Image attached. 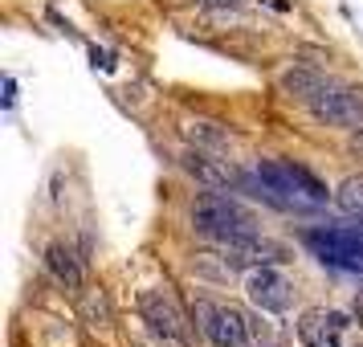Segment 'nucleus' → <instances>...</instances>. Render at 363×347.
<instances>
[{
	"mask_svg": "<svg viewBox=\"0 0 363 347\" xmlns=\"http://www.w3.org/2000/svg\"><path fill=\"white\" fill-rule=\"evenodd\" d=\"M241 184L274 209H318V204H327V188L306 167L290 164V160H257L249 172H241Z\"/></svg>",
	"mask_w": 363,
	"mask_h": 347,
	"instance_id": "nucleus-1",
	"label": "nucleus"
},
{
	"mask_svg": "<svg viewBox=\"0 0 363 347\" xmlns=\"http://www.w3.org/2000/svg\"><path fill=\"white\" fill-rule=\"evenodd\" d=\"M192 229H196L200 237L220 241V246H241L249 237H257L253 216H249L233 197H225V192H200V197L192 200Z\"/></svg>",
	"mask_w": 363,
	"mask_h": 347,
	"instance_id": "nucleus-2",
	"label": "nucleus"
},
{
	"mask_svg": "<svg viewBox=\"0 0 363 347\" xmlns=\"http://www.w3.org/2000/svg\"><path fill=\"white\" fill-rule=\"evenodd\" d=\"M192 319H196L200 335L213 347H253V335H257V323L249 319L241 307H229V302H213V298H196L192 307Z\"/></svg>",
	"mask_w": 363,
	"mask_h": 347,
	"instance_id": "nucleus-3",
	"label": "nucleus"
},
{
	"mask_svg": "<svg viewBox=\"0 0 363 347\" xmlns=\"http://www.w3.org/2000/svg\"><path fill=\"white\" fill-rule=\"evenodd\" d=\"M302 241L323 265L347 270V274H363V229H306Z\"/></svg>",
	"mask_w": 363,
	"mask_h": 347,
	"instance_id": "nucleus-4",
	"label": "nucleus"
},
{
	"mask_svg": "<svg viewBox=\"0 0 363 347\" xmlns=\"http://www.w3.org/2000/svg\"><path fill=\"white\" fill-rule=\"evenodd\" d=\"M318 123H339V127H363V86L323 82V90L306 102Z\"/></svg>",
	"mask_w": 363,
	"mask_h": 347,
	"instance_id": "nucleus-5",
	"label": "nucleus"
},
{
	"mask_svg": "<svg viewBox=\"0 0 363 347\" xmlns=\"http://www.w3.org/2000/svg\"><path fill=\"white\" fill-rule=\"evenodd\" d=\"M139 314L160 339H172V343H188V323H184L180 307L164 294V290H143L139 294Z\"/></svg>",
	"mask_w": 363,
	"mask_h": 347,
	"instance_id": "nucleus-6",
	"label": "nucleus"
},
{
	"mask_svg": "<svg viewBox=\"0 0 363 347\" xmlns=\"http://www.w3.org/2000/svg\"><path fill=\"white\" fill-rule=\"evenodd\" d=\"M347 327H351V319L343 311L314 307V311H302V319H298V339H302V347H343Z\"/></svg>",
	"mask_w": 363,
	"mask_h": 347,
	"instance_id": "nucleus-7",
	"label": "nucleus"
},
{
	"mask_svg": "<svg viewBox=\"0 0 363 347\" xmlns=\"http://www.w3.org/2000/svg\"><path fill=\"white\" fill-rule=\"evenodd\" d=\"M245 290H249L257 311H265V314L290 311V278L281 270H274V265H257L245 278Z\"/></svg>",
	"mask_w": 363,
	"mask_h": 347,
	"instance_id": "nucleus-8",
	"label": "nucleus"
},
{
	"mask_svg": "<svg viewBox=\"0 0 363 347\" xmlns=\"http://www.w3.org/2000/svg\"><path fill=\"white\" fill-rule=\"evenodd\" d=\"M184 172L188 176H196L200 184H208V188H233V184H241V172H233L229 164H220L213 155H204V151H184Z\"/></svg>",
	"mask_w": 363,
	"mask_h": 347,
	"instance_id": "nucleus-9",
	"label": "nucleus"
},
{
	"mask_svg": "<svg viewBox=\"0 0 363 347\" xmlns=\"http://www.w3.org/2000/svg\"><path fill=\"white\" fill-rule=\"evenodd\" d=\"M45 270L53 274V282L57 286H66L69 294H82V282H86V274H82V262L74 258V249L69 246H50L45 249Z\"/></svg>",
	"mask_w": 363,
	"mask_h": 347,
	"instance_id": "nucleus-10",
	"label": "nucleus"
},
{
	"mask_svg": "<svg viewBox=\"0 0 363 347\" xmlns=\"http://www.w3.org/2000/svg\"><path fill=\"white\" fill-rule=\"evenodd\" d=\"M323 74H314V70H290L286 78H281V90L290 94V99H298V102H311L318 90H323Z\"/></svg>",
	"mask_w": 363,
	"mask_h": 347,
	"instance_id": "nucleus-11",
	"label": "nucleus"
},
{
	"mask_svg": "<svg viewBox=\"0 0 363 347\" xmlns=\"http://www.w3.org/2000/svg\"><path fill=\"white\" fill-rule=\"evenodd\" d=\"M335 204L351 216H363V176H347V180L335 188Z\"/></svg>",
	"mask_w": 363,
	"mask_h": 347,
	"instance_id": "nucleus-12",
	"label": "nucleus"
},
{
	"mask_svg": "<svg viewBox=\"0 0 363 347\" xmlns=\"http://www.w3.org/2000/svg\"><path fill=\"white\" fill-rule=\"evenodd\" d=\"M82 314L94 327H111V302H106V294H102V290H90V294L82 298Z\"/></svg>",
	"mask_w": 363,
	"mask_h": 347,
	"instance_id": "nucleus-13",
	"label": "nucleus"
},
{
	"mask_svg": "<svg viewBox=\"0 0 363 347\" xmlns=\"http://www.w3.org/2000/svg\"><path fill=\"white\" fill-rule=\"evenodd\" d=\"M200 9H216V13H229V9H241L245 0H196Z\"/></svg>",
	"mask_w": 363,
	"mask_h": 347,
	"instance_id": "nucleus-14",
	"label": "nucleus"
},
{
	"mask_svg": "<svg viewBox=\"0 0 363 347\" xmlns=\"http://www.w3.org/2000/svg\"><path fill=\"white\" fill-rule=\"evenodd\" d=\"M13 99H17V82H13V78H4V102L13 106Z\"/></svg>",
	"mask_w": 363,
	"mask_h": 347,
	"instance_id": "nucleus-15",
	"label": "nucleus"
},
{
	"mask_svg": "<svg viewBox=\"0 0 363 347\" xmlns=\"http://www.w3.org/2000/svg\"><path fill=\"white\" fill-rule=\"evenodd\" d=\"M269 9H278V13H290V0H265Z\"/></svg>",
	"mask_w": 363,
	"mask_h": 347,
	"instance_id": "nucleus-16",
	"label": "nucleus"
}]
</instances>
